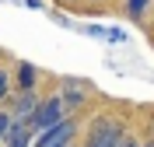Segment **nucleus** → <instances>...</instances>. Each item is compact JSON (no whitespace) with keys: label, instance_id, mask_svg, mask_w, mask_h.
<instances>
[{"label":"nucleus","instance_id":"nucleus-1","mask_svg":"<svg viewBox=\"0 0 154 147\" xmlns=\"http://www.w3.org/2000/svg\"><path fill=\"white\" fill-rule=\"evenodd\" d=\"M70 137H74V123L60 119V123L46 126V133H42V140H38L35 147H67V144H70Z\"/></svg>","mask_w":154,"mask_h":147},{"label":"nucleus","instance_id":"nucleus-3","mask_svg":"<svg viewBox=\"0 0 154 147\" xmlns=\"http://www.w3.org/2000/svg\"><path fill=\"white\" fill-rule=\"evenodd\" d=\"M119 140H123L119 126H112V123H98V133H95V144H91V147H119Z\"/></svg>","mask_w":154,"mask_h":147},{"label":"nucleus","instance_id":"nucleus-6","mask_svg":"<svg viewBox=\"0 0 154 147\" xmlns=\"http://www.w3.org/2000/svg\"><path fill=\"white\" fill-rule=\"evenodd\" d=\"M67 98H70V105H77V102L84 98V91L77 88V84H67Z\"/></svg>","mask_w":154,"mask_h":147},{"label":"nucleus","instance_id":"nucleus-8","mask_svg":"<svg viewBox=\"0 0 154 147\" xmlns=\"http://www.w3.org/2000/svg\"><path fill=\"white\" fill-rule=\"evenodd\" d=\"M32 81H35V70L25 63V67H21V84H25V88H32Z\"/></svg>","mask_w":154,"mask_h":147},{"label":"nucleus","instance_id":"nucleus-12","mask_svg":"<svg viewBox=\"0 0 154 147\" xmlns=\"http://www.w3.org/2000/svg\"><path fill=\"white\" fill-rule=\"evenodd\" d=\"M147 147H154V144H147Z\"/></svg>","mask_w":154,"mask_h":147},{"label":"nucleus","instance_id":"nucleus-9","mask_svg":"<svg viewBox=\"0 0 154 147\" xmlns=\"http://www.w3.org/2000/svg\"><path fill=\"white\" fill-rule=\"evenodd\" d=\"M7 126H11V119H7V116H0V137L7 133Z\"/></svg>","mask_w":154,"mask_h":147},{"label":"nucleus","instance_id":"nucleus-10","mask_svg":"<svg viewBox=\"0 0 154 147\" xmlns=\"http://www.w3.org/2000/svg\"><path fill=\"white\" fill-rule=\"evenodd\" d=\"M7 91V74H0V95Z\"/></svg>","mask_w":154,"mask_h":147},{"label":"nucleus","instance_id":"nucleus-2","mask_svg":"<svg viewBox=\"0 0 154 147\" xmlns=\"http://www.w3.org/2000/svg\"><path fill=\"white\" fill-rule=\"evenodd\" d=\"M60 116H63V98H53V102H46L42 109H35L32 112V119H35V126H53V123H60Z\"/></svg>","mask_w":154,"mask_h":147},{"label":"nucleus","instance_id":"nucleus-11","mask_svg":"<svg viewBox=\"0 0 154 147\" xmlns=\"http://www.w3.org/2000/svg\"><path fill=\"white\" fill-rule=\"evenodd\" d=\"M119 147H137V144H133V140H119Z\"/></svg>","mask_w":154,"mask_h":147},{"label":"nucleus","instance_id":"nucleus-4","mask_svg":"<svg viewBox=\"0 0 154 147\" xmlns=\"http://www.w3.org/2000/svg\"><path fill=\"white\" fill-rule=\"evenodd\" d=\"M4 147H28V130L18 126V130H11V133H4Z\"/></svg>","mask_w":154,"mask_h":147},{"label":"nucleus","instance_id":"nucleus-5","mask_svg":"<svg viewBox=\"0 0 154 147\" xmlns=\"http://www.w3.org/2000/svg\"><path fill=\"white\" fill-rule=\"evenodd\" d=\"M32 112H35V102H32V98L25 95V98H21V102H18V116L25 119V116H32Z\"/></svg>","mask_w":154,"mask_h":147},{"label":"nucleus","instance_id":"nucleus-7","mask_svg":"<svg viewBox=\"0 0 154 147\" xmlns=\"http://www.w3.org/2000/svg\"><path fill=\"white\" fill-rule=\"evenodd\" d=\"M147 4H151V0H130V14H133V18H140Z\"/></svg>","mask_w":154,"mask_h":147}]
</instances>
